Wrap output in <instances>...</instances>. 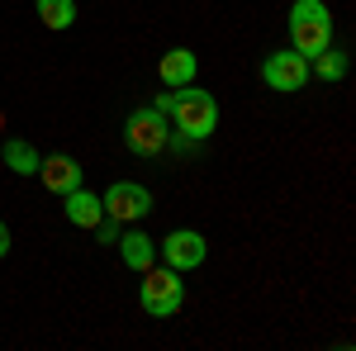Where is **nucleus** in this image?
I'll return each mask as SVG.
<instances>
[{"mask_svg": "<svg viewBox=\"0 0 356 351\" xmlns=\"http://www.w3.org/2000/svg\"><path fill=\"white\" fill-rule=\"evenodd\" d=\"M261 81L271 90H300L309 81V57L304 53H271L261 62Z\"/></svg>", "mask_w": 356, "mask_h": 351, "instance_id": "7", "label": "nucleus"}, {"mask_svg": "<svg viewBox=\"0 0 356 351\" xmlns=\"http://www.w3.org/2000/svg\"><path fill=\"white\" fill-rule=\"evenodd\" d=\"M138 299L152 318H171L181 304H186V285H181V270L171 266H147L143 270V285H138Z\"/></svg>", "mask_w": 356, "mask_h": 351, "instance_id": "4", "label": "nucleus"}, {"mask_svg": "<svg viewBox=\"0 0 356 351\" xmlns=\"http://www.w3.org/2000/svg\"><path fill=\"white\" fill-rule=\"evenodd\" d=\"M290 43H295V53L314 57L323 53L332 43V15L323 0H295L290 5Z\"/></svg>", "mask_w": 356, "mask_h": 351, "instance_id": "2", "label": "nucleus"}, {"mask_svg": "<svg viewBox=\"0 0 356 351\" xmlns=\"http://www.w3.org/2000/svg\"><path fill=\"white\" fill-rule=\"evenodd\" d=\"M62 214L72 218L76 228H95L100 218H105V204H100V195H90V190H67L62 195Z\"/></svg>", "mask_w": 356, "mask_h": 351, "instance_id": "8", "label": "nucleus"}, {"mask_svg": "<svg viewBox=\"0 0 356 351\" xmlns=\"http://www.w3.org/2000/svg\"><path fill=\"white\" fill-rule=\"evenodd\" d=\"M314 76H323V81H342V72H347V53H332V43L323 53H314V67H309Z\"/></svg>", "mask_w": 356, "mask_h": 351, "instance_id": "14", "label": "nucleus"}, {"mask_svg": "<svg viewBox=\"0 0 356 351\" xmlns=\"http://www.w3.org/2000/svg\"><path fill=\"white\" fill-rule=\"evenodd\" d=\"M119 256H124L129 270H147L152 256H157V243H152L147 233H119Z\"/></svg>", "mask_w": 356, "mask_h": 351, "instance_id": "11", "label": "nucleus"}, {"mask_svg": "<svg viewBox=\"0 0 356 351\" xmlns=\"http://www.w3.org/2000/svg\"><path fill=\"white\" fill-rule=\"evenodd\" d=\"M100 204H105V214H110L114 223H138L143 214H152V195L138 186V181H114Z\"/></svg>", "mask_w": 356, "mask_h": 351, "instance_id": "5", "label": "nucleus"}, {"mask_svg": "<svg viewBox=\"0 0 356 351\" xmlns=\"http://www.w3.org/2000/svg\"><path fill=\"white\" fill-rule=\"evenodd\" d=\"M157 76H162V85H191L195 81V53L191 48H171V53H162V67H157Z\"/></svg>", "mask_w": 356, "mask_h": 351, "instance_id": "10", "label": "nucleus"}, {"mask_svg": "<svg viewBox=\"0 0 356 351\" xmlns=\"http://www.w3.org/2000/svg\"><path fill=\"white\" fill-rule=\"evenodd\" d=\"M5 252H10V228L0 223V256H5Z\"/></svg>", "mask_w": 356, "mask_h": 351, "instance_id": "16", "label": "nucleus"}, {"mask_svg": "<svg viewBox=\"0 0 356 351\" xmlns=\"http://www.w3.org/2000/svg\"><path fill=\"white\" fill-rule=\"evenodd\" d=\"M124 142H129V152H138V157H162L166 142H171V119L157 105H138L124 119Z\"/></svg>", "mask_w": 356, "mask_h": 351, "instance_id": "3", "label": "nucleus"}, {"mask_svg": "<svg viewBox=\"0 0 356 351\" xmlns=\"http://www.w3.org/2000/svg\"><path fill=\"white\" fill-rule=\"evenodd\" d=\"M162 256L171 270H195L204 256H209V247H204V238L195 233V228H171L162 238Z\"/></svg>", "mask_w": 356, "mask_h": 351, "instance_id": "6", "label": "nucleus"}, {"mask_svg": "<svg viewBox=\"0 0 356 351\" xmlns=\"http://www.w3.org/2000/svg\"><path fill=\"white\" fill-rule=\"evenodd\" d=\"M38 181L53 190V195H67V190H76L81 186V166L72 162V157H48V162H38Z\"/></svg>", "mask_w": 356, "mask_h": 351, "instance_id": "9", "label": "nucleus"}, {"mask_svg": "<svg viewBox=\"0 0 356 351\" xmlns=\"http://www.w3.org/2000/svg\"><path fill=\"white\" fill-rule=\"evenodd\" d=\"M152 105L162 109L166 119H176V133L195 138V142L219 129V105H214V95H209V90H186V85H176V90L157 95Z\"/></svg>", "mask_w": 356, "mask_h": 351, "instance_id": "1", "label": "nucleus"}, {"mask_svg": "<svg viewBox=\"0 0 356 351\" xmlns=\"http://www.w3.org/2000/svg\"><path fill=\"white\" fill-rule=\"evenodd\" d=\"M38 152H33V142H24V138H10L5 142V166L15 171V176H38Z\"/></svg>", "mask_w": 356, "mask_h": 351, "instance_id": "12", "label": "nucleus"}, {"mask_svg": "<svg viewBox=\"0 0 356 351\" xmlns=\"http://www.w3.org/2000/svg\"><path fill=\"white\" fill-rule=\"evenodd\" d=\"M0 124H5V114H0Z\"/></svg>", "mask_w": 356, "mask_h": 351, "instance_id": "17", "label": "nucleus"}, {"mask_svg": "<svg viewBox=\"0 0 356 351\" xmlns=\"http://www.w3.org/2000/svg\"><path fill=\"white\" fill-rule=\"evenodd\" d=\"M38 15L48 28H72L76 24V0H38Z\"/></svg>", "mask_w": 356, "mask_h": 351, "instance_id": "13", "label": "nucleus"}, {"mask_svg": "<svg viewBox=\"0 0 356 351\" xmlns=\"http://www.w3.org/2000/svg\"><path fill=\"white\" fill-rule=\"evenodd\" d=\"M95 228H100V243H119V223H114L110 214L100 218V223H95Z\"/></svg>", "mask_w": 356, "mask_h": 351, "instance_id": "15", "label": "nucleus"}]
</instances>
